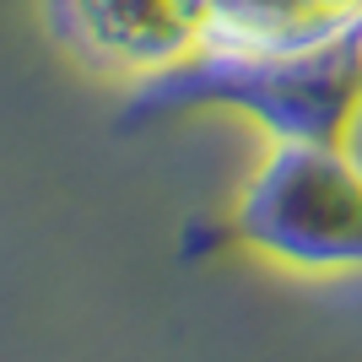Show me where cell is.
Masks as SVG:
<instances>
[{
	"label": "cell",
	"instance_id": "cell-3",
	"mask_svg": "<svg viewBox=\"0 0 362 362\" xmlns=\"http://www.w3.org/2000/svg\"><path fill=\"white\" fill-rule=\"evenodd\" d=\"M49 28L87 71L146 87L211 44L206 0H44Z\"/></svg>",
	"mask_w": 362,
	"mask_h": 362
},
{
	"label": "cell",
	"instance_id": "cell-2",
	"mask_svg": "<svg viewBox=\"0 0 362 362\" xmlns=\"http://www.w3.org/2000/svg\"><path fill=\"white\" fill-rule=\"evenodd\" d=\"M222 238L292 276H362L357 146L271 141L227 206Z\"/></svg>",
	"mask_w": 362,
	"mask_h": 362
},
{
	"label": "cell",
	"instance_id": "cell-4",
	"mask_svg": "<svg viewBox=\"0 0 362 362\" xmlns=\"http://www.w3.org/2000/svg\"><path fill=\"white\" fill-rule=\"evenodd\" d=\"M211 44L243 54H287L362 33V0H206Z\"/></svg>",
	"mask_w": 362,
	"mask_h": 362
},
{
	"label": "cell",
	"instance_id": "cell-1",
	"mask_svg": "<svg viewBox=\"0 0 362 362\" xmlns=\"http://www.w3.org/2000/svg\"><path fill=\"white\" fill-rule=\"evenodd\" d=\"M163 114H233L265 141H325L351 146L362 124V33L287 54L200 49L163 81L136 87L124 119Z\"/></svg>",
	"mask_w": 362,
	"mask_h": 362
}]
</instances>
